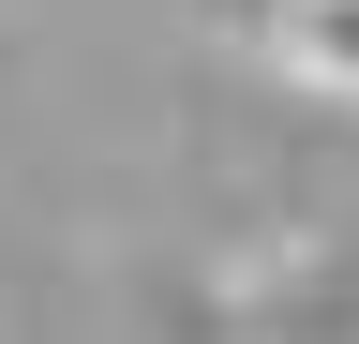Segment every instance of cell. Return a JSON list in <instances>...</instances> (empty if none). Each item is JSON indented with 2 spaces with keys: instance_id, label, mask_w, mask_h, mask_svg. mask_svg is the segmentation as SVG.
<instances>
[{
  "instance_id": "6da1fadb",
  "label": "cell",
  "mask_w": 359,
  "mask_h": 344,
  "mask_svg": "<svg viewBox=\"0 0 359 344\" xmlns=\"http://www.w3.org/2000/svg\"><path fill=\"white\" fill-rule=\"evenodd\" d=\"M269 46H285V75H314V90L359 105V0H285V15H269Z\"/></svg>"
}]
</instances>
